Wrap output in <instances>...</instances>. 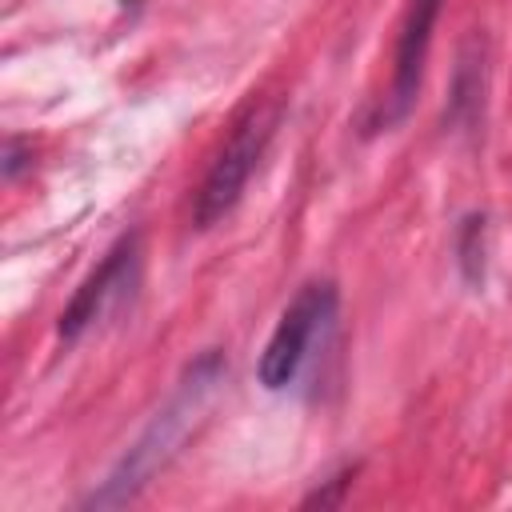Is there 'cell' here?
Returning a JSON list of instances; mask_svg holds the SVG:
<instances>
[{
    "instance_id": "3",
    "label": "cell",
    "mask_w": 512,
    "mask_h": 512,
    "mask_svg": "<svg viewBox=\"0 0 512 512\" xmlns=\"http://www.w3.org/2000/svg\"><path fill=\"white\" fill-rule=\"evenodd\" d=\"M336 316V288L324 284V280H312L304 284L292 304L280 312L264 352H260V364H256V376L264 388H288L300 372V364L308 360V348L316 340V332Z\"/></svg>"
},
{
    "instance_id": "2",
    "label": "cell",
    "mask_w": 512,
    "mask_h": 512,
    "mask_svg": "<svg viewBox=\"0 0 512 512\" xmlns=\"http://www.w3.org/2000/svg\"><path fill=\"white\" fill-rule=\"evenodd\" d=\"M276 124H280V108L272 100L252 104L236 120V128L228 132L224 148L216 152V160L208 164V172L200 180V192H196V204H192L196 228H212L216 220H224L236 208L248 176L256 172V164H260V156H264V148L276 132Z\"/></svg>"
},
{
    "instance_id": "5",
    "label": "cell",
    "mask_w": 512,
    "mask_h": 512,
    "mask_svg": "<svg viewBox=\"0 0 512 512\" xmlns=\"http://www.w3.org/2000/svg\"><path fill=\"white\" fill-rule=\"evenodd\" d=\"M136 272H140V240L128 236V240H120V244L104 256V264L76 288L72 304L60 312V336H64V340H76L88 324H96L124 292H132Z\"/></svg>"
},
{
    "instance_id": "6",
    "label": "cell",
    "mask_w": 512,
    "mask_h": 512,
    "mask_svg": "<svg viewBox=\"0 0 512 512\" xmlns=\"http://www.w3.org/2000/svg\"><path fill=\"white\" fill-rule=\"evenodd\" d=\"M480 236H484V216H468L464 232H460V264L472 284L484 276V240Z\"/></svg>"
},
{
    "instance_id": "4",
    "label": "cell",
    "mask_w": 512,
    "mask_h": 512,
    "mask_svg": "<svg viewBox=\"0 0 512 512\" xmlns=\"http://www.w3.org/2000/svg\"><path fill=\"white\" fill-rule=\"evenodd\" d=\"M440 8H444V0H408L404 24H400V36H396L392 88H388V100L380 104L376 128H388V124L408 116V108L416 100V88H420V76H424V56H428V40H432Z\"/></svg>"
},
{
    "instance_id": "1",
    "label": "cell",
    "mask_w": 512,
    "mask_h": 512,
    "mask_svg": "<svg viewBox=\"0 0 512 512\" xmlns=\"http://www.w3.org/2000/svg\"><path fill=\"white\" fill-rule=\"evenodd\" d=\"M220 376H224V360H220L216 352L200 356V360L188 368V376L180 380V388L172 392V400L156 412V420H152V424L144 428V436L128 448V456L112 468V476L104 480V488L92 492L88 504L108 508V504H124L128 496H136V488L148 484V476H152L156 468H164L168 456L176 452V444L188 436L196 412L208 404V396H212V388L220 384Z\"/></svg>"
}]
</instances>
